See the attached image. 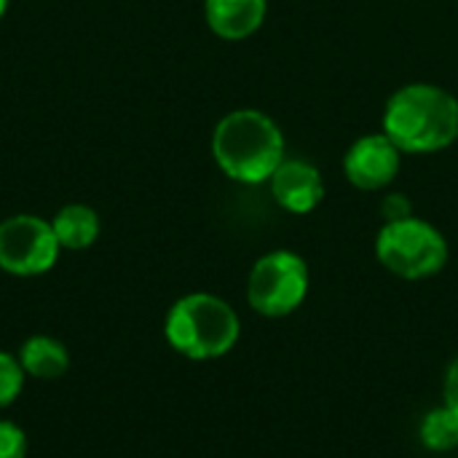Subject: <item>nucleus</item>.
I'll use <instances>...</instances> for the list:
<instances>
[{
    "label": "nucleus",
    "instance_id": "6e6552de",
    "mask_svg": "<svg viewBox=\"0 0 458 458\" xmlns=\"http://www.w3.org/2000/svg\"><path fill=\"white\" fill-rule=\"evenodd\" d=\"M268 185L274 201L293 215H309L325 199V180L319 169L301 158H284L271 174Z\"/></svg>",
    "mask_w": 458,
    "mask_h": 458
},
{
    "label": "nucleus",
    "instance_id": "9d476101",
    "mask_svg": "<svg viewBox=\"0 0 458 458\" xmlns=\"http://www.w3.org/2000/svg\"><path fill=\"white\" fill-rule=\"evenodd\" d=\"M19 365L27 376L40 381H56L70 368L67 346L51 335H32L19 349Z\"/></svg>",
    "mask_w": 458,
    "mask_h": 458
},
{
    "label": "nucleus",
    "instance_id": "9b49d317",
    "mask_svg": "<svg viewBox=\"0 0 458 458\" xmlns=\"http://www.w3.org/2000/svg\"><path fill=\"white\" fill-rule=\"evenodd\" d=\"M54 236L64 250H86L99 236V215L86 204H67L51 220Z\"/></svg>",
    "mask_w": 458,
    "mask_h": 458
},
{
    "label": "nucleus",
    "instance_id": "0eeeda50",
    "mask_svg": "<svg viewBox=\"0 0 458 458\" xmlns=\"http://www.w3.org/2000/svg\"><path fill=\"white\" fill-rule=\"evenodd\" d=\"M403 153L400 148L384 134H365L354 140L344 156V174L346 180L365 193L384 191L400 174Z\"/></svg>",
    "mask_w": 458,
    "mask_h": 458
},
{
    "label": "nucleus",
    "instance_id": "f03ea898",
    "mask_svg": "<svg viewBox=\"0 0 458 458\" xmlns=\"http://www.w3.org/2000/svg\"><path fill=\"white\" fill-rule=\"evenodd\" d=\"M212 156L225 177L242 185H260L284 161V134L263 110L239 107L215 126Z\"/></svg>",
    "mask_w": 458,
    "mask_h": 458
},
{
    "label": "nucleus",
    "instance_id": "7ed1b4c3",
    "mask_svg": "<svg viewBox=\"0 0 458 458\" xmlns=\"http://www.w3.org/2000/svg\"><path fill=\"white\" fill-rule=\"evenodd\" d=\"M239 333L242 325L233 306L209 293L182 295L169 309L164 322L169 346L193 362L225 357L236 346Z\"/></svg>",
    "mask_w": 458,
    "mask_h": 458
},
{
    "label": "nucleus",
    "instance_id": "1a4fd4ad",
    "mask_svg": "<svg viewBox=\"0 0 458 458\" xmlns=\"http://www.w3.org/2000/svg\"><path fill=\"white\" fill-rule=\"evenodd\" d=\"M268 13V0H204V19L223 40L255 35Z\"/></svg>",
    "mask_w": 458,
    "mask_h": 458
},
{
    "label": "nucleus",
    "instance_id": "423d86ee",
    "mask_svg": "<svg viewBox=\"0 0 458 458\" xmlns=\"http://www.w3.org/2000/svg\"><path fill=\"white\" fill-rule=\"evenodd\" d=\"M59 242L51 223L35 215H13L0 223V268L13 276H38L54 268Z\"/></svg>",
    "mask_w": 458,
    "mask_h": 458
},
{
    "label": "nucleus",
    "instance_id": "f3484780",
    "mask_svg": "<svg viewBox=\"0 0 458 458\" xmlns=\"http://www.w3.org/2000/svg\"><path fill=\"white\" fill-rule=\"evenodd\" d=\"M5 8H8V0H0V19H3V13H5Z\"/></svg>",
    "mask_w": 458,
    "mask_h": 458
},
{
    "label": "nucleus",
    "instance_id": "f8f14e48",
    "mask_svg": "<svg viewBox=\"0 0 458 458\" xmlns=\"http://www.w3.org/2000/svg\"><path fill=\"white\" fill-rule=\"evenodd\" d=\"M419 437H421L424 448L432 454L458 451V416L445 405L432 408L419 427Z\"/></svg>",
    "mask_w": 458,
    "mask_h": 458
},
{
    "label": "nucleus",
    "instance_id": "dca6fc26",
    "mask_svg": "<svg viewBox=\"0 0 458 458\" xmlns=\"http://www.w3.org/2000/svg\"><path fill=\"white\" fill-rule=\"evenodd\" d=\"M443 397H445V408H451L458 416V357L448 365V370H445Z\"/></svg>",
    "mask_w": 458,
    "mask_h": 458
},
{
    "label": "nucleus",
    "instance_id": "20e7f679",
    "mask_svg": "<svg viewBox=\"0 0 458 458\" xmlns=\"http://www.w3.org/2000/svg\"><path fill=\"white\" fill-rule=\"evenodd\" d=\"M376 258L389 274L405 282H421L445 268L448 242L432 223L411 215L384 223L376 236Z\"/></svg>",
    "mask_w": 458,
    "mask_h": 458
},
{
    "label": "nucleus",
    "instance_id": "ddd939ff",
    "mask_svg": "<svg viewBox=\"0 0 458 458\" xmlns=\"http://www.w3.org/2000/svg\"><path fill=\"white\" fill-rule=\"evenodd\" d=\"M24 370L19 365V357L0 352V411L13 405L24 389Z\"/></svg>",
    "mask_w": 458,
    "mask_h": 458
},
{
    "label": "nucleus",
    "instance_id": "f257e3e1",
    "mask_svg": "<svg viewBox=\"0 0 458 458\" xmlns=\"http://www.w3.org/2000/svg\"><path fill=\"white\" fill-rule=\"evenodd\" d=\"M381 126L400 153H440L458 140V99L435 83H408L386 99Z\"/></svg>",
    "mask_w": 458,
    "mask_h": 458
},
{
    "label": "nucleus",
    "instance_id": "4468645a",
    "mask_svg": "<svg viewBox=\"0 0 458 458\" xmlns=\"http://www.w3.org/2000/svg\"><path fill=\"white\" fill-rule=\"evenodd\" d=\"M27 456V435L13 421L0 419V458H24Z\"/></svg>",
    "mask_w": 458,
    "mask_h": 458
},
{
    "label": "nucleus",
    "instance_id": "39448f33",
    "mask_svg": "<svg viewBox=\"0 0 458 458\" xmlns=\"http://www.w3.org/2000/svg\"><path fill=\"white\" fill-rule=\"evenodd\" d=\"M309 295V266L298 252L274 250L263 255L247 279V303L268 319L290 317Z\"/></svg>",
    "mask_w": 458,
    "mask_h": 458
},
{
    "label": "nucleus",
    "instance_id": "2eb2a0df",
    "mask_svg": "<svg viewBox=\"0 0 458 458\" xmlns=\"http://www.w3.org/2000/svg\"><path fill=\"white\" fill-rule=\"evenodd\" d=\"M381 215H384V220H386V223L411 217V215H413L411 199H408V196H403V193H389V196L384 199V204H381Z\"/></svg>",
    "mask_w": 458,
    "mask_h": 458
}]
</instances>
